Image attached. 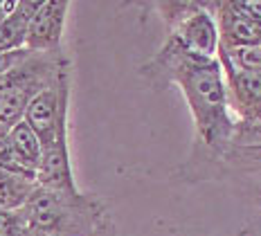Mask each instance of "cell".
I'll use <instances>...</instances> for the list:
<instances>
[{
    "instance_id": "1",
    "label": "cell",
    "mask_w": 261,
    "mask_h": 236,
    "mask_svg": "<svg viewBox=\"0 0 261 236\" xmlns=\"http://www.w3.org/2000/svg\"><path fill=\"white\" fill-rule=\"evenodd\" d=\"M151 84H178L192 111L198 142L212 158H219L232 144L237 119H232L227 101L225 76L219 57L205 59L182 50L171 36H167L162 50L144 68Z\"/></svg>"
},
{
    "instance_id": "2",
    "label": "cell",
    "mask_w": 261,
    "mask_h": 236,
    "mask_svg": "<svg viewBox=\"0 0 261 236\" xmlns=\"http://www.w3.org/2000/svg\"><path fill=\"white\" fill-rule=\"evenodd\" d=\"M23 216L43 236H97L111 223L104 200L95 194L52 189L39 182L25 202Z\"/></svg>"
},
{
    "instance_id": "3",
    "label": "cell",
    "mask_w": 261,
    "mask_h": 236,
    "mask_svg": "<svg viewBox=\"0 0 261 236\" xmlns=\"http://www.w3.org/2000/svg\"><path fill=\"white\" fill-rule=\"evenodd\" d=\"M68 68L70 63L63 52H32L12 72L0 76V130L9 133L16 124L23 122L32 99Z\"/></svg>"
},
{
    "instance_id": "4",
    "label": "cell",
    "mask_w": 261,
    "mask_h": 236,
    "mask_svg": "<svg viewBox=\"0 0 261 236\" xmlns=\"http://www.w3.org/2000/svg\"><path fill=\"white\" fill-rule=\"evenodd\" d=\"M160 9L167 12L169 36L182 50L205 59L219 57V25L205 3H167L160 5Z\"/></svg>"
},
{
    "instance_id": "5",
    "label": "cell",
    "mask_w": 261,
    "mask_h": 236,
    "mask_svg": "<svg viewBox=\"0 0 261 236\" xmlns=\"http://www.w3.org/2000/svg\"><path fill=\"white\" fill-rule=\"evenodd\" d=\"M68 106H70V68L63 70L61 76L54 84L47 86L45 90H41L27 106L23 122L30 124L32 130L39 135L43 149L57 135L59 126L68 122Z\"/></svg>"
},
{
    "instance_id": "6",
    "label": "cell",
    "mask_w": 261,
    "mask_h": 236,
    "mask_svg": "<svg viewBox=\"0 0 261 236\" xmlns=\"http://www.w3.org/2000/svg\"><path fill=\"white\" fill-rule=\"evenodd\" d=\"M70 3L68 0H43L39 12L34 14L27 30L25 47L30 52H61V38L65 27V16H68Z\"/></svg>"
},
{
    "instance_id": "7",
    "label": "cell",
    "mask_w": 261,
    "mask_h": 236,
    "mask_svg": "<svg viewBox=\"0 0 261 236\" xmlns=\"http://www.w3.org/2000/svg\"><path fill=\"white\" fill-rule=\"evenodd\" d=\"M219 25L223 47H250L261 45V23L248 16L239 3H205Z\"/></svg>"
},
{
    "instance_id": "8",
    "label": "cell",
    "mask_w": 261,
    "mask_h": 236,
    "mask_svg": "<svg viewBox=\"0 0 261 236\" xmlns=\"http://www.w3.org/2000/svg\"><path fill=\"white\" fill-rule=\"evenodd\" d=\"M225 76L230 111L237 115V122H250L261 108V72L234 68L225 59H219Z\"/></svg>"
},
{
    "instance_id": "9",
    "label": "cell",
    "mask_w": 261,
    "mask_h": 236,
    "mask_svg": "<svg viewBox=\"0 0 261 236\" xmlns=\"http://www.w3.org/2000/svg\"><path fill=\"white\" fill-rule=\"evenodd\" d=\"M36 182L43 187H52V189H68V191L77 189L72 164H70V153H68V122L59 126L57 135L43 149V160L39 171H36Z\"/></svg>"
},
{
    "instance_id": "10",
    "label": "cell",
    "mask_w": 261,
    "mask_h": 236,
    "mask_svg": "<svg viewBox=\"0 0 261 236\" xmlns=\"http://www.w3.org/2000/svg\"><path fill=\"white\" fill-rule=\"evenodd\" d=\"M43 0H18L16 9L0 25V52L25 50L27 30Z\"/></svg>"
},
{
    "instance_id": "11",
    "label": "cell",
    "mask_w": 261,
    "mask_h": 236,
    "mask_svg": "<svg viewBox=\"0 0 261 236\" xmlns=\"http://www.w3.org/2000/svg\"><path fill=\"white\" fill-rule=\"evenodd\" d=\"M7 146H9L14 162L23 171L36 175V171L41 167V160H43V144H41L39 135L32 130V126L27 122L16 124L7 133Z\"/></svg>"
},
{
    "instance_id": "12",
    "label": "cell",
    "mask_w": 261,
    "mask_h": 236,
    "mask_svg": "<svg viewBox=\"0 0 261 236\" xmlns=\"http://www.w3.org/2000/svg\"><path fill=\"white\" fill-rule=\"evenodd\" d=\"M36 187V178L20 175L0 167V212L23 209Z\"/></svg>"
},
{
    "instance_id": "13",
    "label": "cell",
    "mask_w": 261,
    "mask_h": 236,
    "mask_svg": "<svg viewBox=\"0 0 261 236\" xmlns=\"http://www.w3.org/2000/svg\"><path fill=\"white\" fill-rule=\"evenodd\" d=\"M27 227L23 209L0 212V236H18Z\"/></svg>"
},
{
    "instance_id": "14",
    "label": "cell",
    "mask_w": 261,
    "mask_h": 236,
    "mask_svg": "<svg viewBox=\"0 0 261 236\" xmlns=\"http://www.w3.org/2000/svg\"><path fill=\"white\" fill-rule=\"evenodd\" d=\"M232 144H237V146H261V126H250V124L237 122Z\"/></svg>"
},
{
    "instance_id": "15",
    "label": "cell",
    "mask_w": 261,
    "mask_h": 236,
    "mask_svg": "<svg viewBox=\"0 0 261 236\" xmlns=\"http://www.w3.org/2000/svg\"><path fill=\"white\" fill-rule=\"evenodd\" d=\"M30 50H16V52H0V76L12 72V70L16 68V65H20L25 61L27 57H30Z\"/></svg>"
},
{
    "instance_id": "16",
    "label": "cell",
    "mask_w": 261,
    "mask_h": 236,
    "mask_svg": "<svg viewBox=\"0 0 261 236\" xmlns=\"http://www.w3.org/2000/svg\"><path fill=\"white\" fill-rule=\"evenodd\" d=\"M16 3H18V0H0V25H3V20L16 9Z\"/></svg>"
},
{
    "instance_id": "17",
    "label": "cell",
    "mask_w": 261,
    "mask_h": 236,
    "mask_svg": "<svg viewBox=\"0 0 261 236\" xmlns=\"http://www.w3.org/2000/svg\"><path fill=\"white\" fill-rule=\"evenodd\" d=\"M18 236H43V234H41V232H36V229H32L30 225H27V227H25V229H23V232H20Z\"/></svg>"
},
{
    "instance_id": "18",
    "label": "cell",
    "mask_w": 261,
    "mask_h": 236,
    "mask_svg": "<svg viewBox=\"0 0 261 236\" xmlns=\"http://www.w3.org/2000/svg\"><path fill=\"white\" fill-rule=\"evenodd\" d=\"M243 124H250V126H261V108H259V113L254 115L252 119H250V122H243Z\"/></svg>"
},
{
    "instance_id": "19",
    "label": "cell",
    "mask_w": 261,
    "mask_h": 236,
    "mask_svg": "<svg viewBox=\"0 0 261 236\" xmlns=\"http://www.w3.org/2000/svg\"><path fill=\"white\" fill-rule=\"evenodd\" d=\"M97 236H115V234H113V225H111V223H108V225H106V227H104V229H101V232H99V234H97Z\"/></svg>"
}]
</instances>
